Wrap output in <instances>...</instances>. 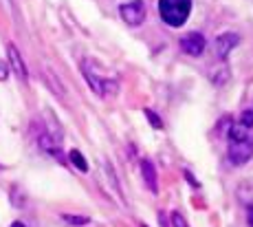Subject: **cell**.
Masks as SVG:
<instances>
[{
  "instance_id": "cell-15",
  "label": "cell",
  "mask_w": 253,
  "mask_h": 227,
  "mask_svg": "<svg viewBox=\"0 0 253 227\" xmlns=\"http://www.w3.org/2000/svg\"><path fill=\"white\" fill-rule=\"evenodd\" d=\"M145 115H148V122L152 124L154 128H163V124H161V119L157 117V113H152V110H145Z\"/></svg>"
},
{
  "instance_id": "cell-10",
  "label": "cell",
  "mask_w": 253,
  "mask_h": 227,
  "mask_svg": "<svg viewBox=\"0 0 253 227\" xmlns=\"http://www.w3.org/2000/svg\"><path fill=\"white\" fill-rule=\"evenodd\" d=\"M211 80H213V84L216 86H225L227 82H229V69H227L225 64H220L218 66V71H213L211 73Z\"/></svg>"
},
{
  "instance_id": "cell-5",
  "label": "cell",
  "mask_w": 253,
  "mask_h": 227,
  "mask_svg": "<svg viewBox=\"0 0 253 227\" xmlns=\"http://www.w3.org/2000/svg\"><path fill=\"white\" fill-rule=\"evenodd\" d=\"M236 45H240V38L236 33H222V36L216 38V51H218V57L222 62L229 57V53L236 49Z\"/></svg>"
},
{
  "instance_id": "cell-6",
  "label": "cell",
  "mask_w": 253,
  "mask_h": 227,
  "mask_svg": "<svg viewBox=\"0 0 253 227\" xmlns=\"http://www.w3.org/2000/svg\"><path fill=\"white\" fill-rule=\"evenodd\" d=\"M141 175H143L145 187L157 194L159 192V177H157V168H154V163L150 161V159H143V161H141Z\"/></svg>"
},
{
  "instance_id": "cell-16",
  "label": "cell",
  "mask_w": 253,
  "mask_h": 227,
  "mask_svg": "<svg viewBox=\"0 0 253 227\" xmlns=\"http://www.w3.org/2000/svg\"><path fill=\"white\" fill-rule=\"evenodd\" d=\"M9 77V64L4 60H0V82H4Z\"/></svg>"
},
{
  "instance_id": "cell-17",
  "label": "cell",
  "mask_w": 253,
  "mask_h": 227,
  "mask_svg": "<svg viewBox=\"0 0 253 227\" xmlns=\"http://www.w3.org/2000/svg\"><path fill=\"white\" fill-rule=\"evenodd\" d=\"M247 223H249V227H253V203L247 207Z\"/></svg>"
},
{
  "instance_id": "cell-2",
  "label": "cell",
  "mask_w": 253,
  "mask_h": 227,
  "mask_svg": "<svg viewBox=\"0 0 253 227\" xmlns=\"http://www.w3.org/2000/svg\"><path fill=\"white\" fill-rule=\"evenodd\" d=\"M119 13L126 25L139 27V25H143V20H145V2L143 0H128V2H124L119 7Z\"/></svg>"
},
{
  "instance_id": "cell-4",
  "label": "cell",
  "mask_w": 253,
  "mask_h": 227,
  "mask_svg": "<svg viewBox=\"0 0 253 227\" xmlns=\"http://www.w3.org/2000/svg\"><path fill=\"white\" fill-rule=\"evenodd\" d=\"M205 46H207V42H205V36H201V33H196V31H192V33H187V36H183L181 38V49L187 53V55H201L203 51H205Z\"/></svg>"
},
{
  "instance_id": "cell-9",
  "label": "cell",
  "mask_w": 253,
  "mask_h": 227,
  "mask_svg": "<svg viewBox=\"0 0 253 227\" xmlns=\"http://www.w3.org/2000/svg\"><path fill=\"white\" fill-rule=\"evenodd\" d=\"M69 159H71V163H73V166H75L80 172H88V161H86L84 154H82L80 150H71Z\"/></svg>"
},
{
  "instance_id": "cell-3",
  "label": "cell",
  "mask_w": 253,
  "mask_h": 227,
  "mask_svg": "<svg viewBox=\"0 0 253 227\" xmlns=\"http://www.w3.org/2000/svg\"><path fill=\"white\" fill-rule=\"evenodd\" d=\"M229 161L233 166H245L247 161L253 157V141L247 139V141H229Z\"/></svg>"
},
{
  "instance_id": "cell-11",
  "label": "cell",
  "mask_w": 253,
  "mask_h": 227,
  "mask_svg": "<svg viewBox=\"0 0 253 227\" xmlns=\"http://www.w3.org/2000/svg\"><path fill=\"white\" fill-rule=\"evenodd\" d=\"M40 146H42V148H44V150H46V152L55 154V157H57V154H60V148H57V146H55V143H53V139H51V137H48V135H42V137H40Z\"/></svg>"
},
{
  "instance_id": "cell-7",
  "label": "cell",
  "mask_w": 253,
  "mask_h": 227,
  "mask_svg": "<svg viewBox=\"0 0 253 227\" xmlns=\"http://www.w3.org/2000/svg\"><path fill=\"white\" fill-rule=\"evenodd\" d=\"M7 53H9V62H7V64L11 66V71L20 77V80H27V66H24L22 55H20V51L16 49V45H7Z\"/></svg>"
},
{
  "instance_id": "cell-1",
  "label": "cell",
  "mask_w": 253,
  "mask_h": 227,
  "mask_svg": "<svg viewBox=\"0 0 253 227\" xmlns=\"http://www.w3.org/2000/svg\"><path fill=\"white\" fill-rule=\"evenodd\" d=\"M159 13L168 27H183L192 13V0H159Z\"/></svg>"
},
{
  "instance_id": "cell-14",
  "label": "cell",
  "mask_w": 253,
  "mask_h": 227,
  "mask_svg": "<svg viewBox=\"0 0 253 227\" xmlns=\"http://www.w3.org/2000/svg\"><path fill=\"white\" fill-rule=\"evenodd\" d=\"M169 219H172V225H174V227H189L187 221L183 219L181 212H172V214H169Z\"/></svg>"
},
{
  "instance_id": "cell-19",
  "label": "cell",
  "mask_w": 253,
  "mask_h": 227,
  "mask_svg": "<svg viewBox=\"0 0 253 227\" xmlns=\"http://www.w3.org/2000/svg\"><path fill=\"white\" fill-rule=\"evenodd\" d=\"M11 227H27V225H24V223H20V221H16V223H13Z\"/></svg>"
},
{
  "instance_id": "cell-8",
  "label": "cell",
  "mask_w": 253,
  "mask_h": 227,
  "mask_svg": "<svg viewBox=\"0 0 253 227\" xmlns=\"http://www.w3.org/2000/svg\"><path fill=\"white\" fill-rule=\"evenodd\" d=\"M227 135H229V141H247L249 139V128L240 126V124H231Z\"/></svg>"
},
{
  "instance_id": "cell-12",
  "label": "cell",
  "mask_w": 253,
  "mask_h": 227,
  "mask_svg": "<svg viewBox=\"0 0 253 227\" xmlns=\"http://www.w3.org/2000/svg\"><path fill=\"white\" fill-rule=\"evenodd\" d=\"M62 219H64L66 223H71V225H86L90 221L88 216H69V214H64Z\"/></svg>"
},
{
  "instance_id": "cell-13",
  "label": "cell",
  "mask_w": 253,
  "mask_h": 227,
  "mask_svg": "<svg viewBox=\"0 0 253 227\" xmlns=\"http://www.w3.org/2000/svg\"><path fill=\"white\" fill-rule=\"evenodd\" d=\"M240 126H245V128H253V110H245V113L240 115Z\"/></svg>"
},
{
  "instance_id": "cell-18",
  "label": "cell",
  "mask_w": 253,
  "mask_h": 227,
  "mask_svg": "<svg viewBox=\"0 0 253 227\" xmlns=\"http://www.w3.org/2000/svg\"><path fill=\"white\" fill-rule=\"evenodd\" d=\"M159 219H161V225H163V227H168V219H165V214H163V212H161V214H159Z\"/></svg>"
}]
</instances>
